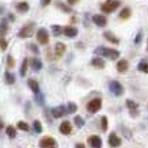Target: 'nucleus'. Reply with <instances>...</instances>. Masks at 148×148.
<instances>
[{
    "instance_id": "f257e3e1",
    "label": "nucleus",
    "mask_w": 148,
    "mask_h": 148,
    "mask_svg": "<svg viewBox=\"0 0 148 148\" xmlns=\"http://www.w3.org/2000/svg\"><path fill=\"white\" fill-rule=\"evenodd\" d=\"M95 53L99 54V56H105V57L110 58V60H116V58L120 57V52L116 49H112V48H98V49L95 50Z\"/></svg>"
},
{
    "instance_id": "f03ea898",
    "label": "nucleus",
    "mask_w": 148,
    "mask_h": 148,
    "mask_svg": "<svg viewBox=\"0 0 148 148\" xmlns=\"http://www.w3.org/2000/svg\"><path fill=\"white\" fill-rule=\"evenodd\" d=\"M121 4V1L120 0H108V1H105L102 5H101V10H102L103 12H113V11H116L118 7Z\"/></svg>"
},
{
    "instance_id": "7ed1b4c3",
    "label": "nucleus",
    "mask_w": 148,
    "mask_h": 148,
    "mask_svg": "<svg viewBox=\"0 0 148 148\" xmlns=\"http://www.w3.org/2000/svg\"><path fill=\"white\" fill-rule=\"evenodd\" d=\"M34 27H36V23L34 22H30L27 23L26 26H23L18 33V37L19 38H29L34 34Z\"/></svg>"
},
{
    "instance_id": "20e7f679",
    "label": "nucleus",
    "mask_w": 148,
    "mask_h": 148,
    "mask_svg": "<svg viewBox=\"0 0 148 148\" xmlns=\"http://www.w3.org/2000/svg\"><path fill=\"white\" fill-rule=\"evenodd\" d=\"M37 40L42 45H46L49 42V34H48V30H46L45 27L38 29V32H37Z\"/></svg>"
},
{
    "instance_id": "39448f33",
    "label": "nucleus",
    "mask_w": 148,
    "mask_h": 148,
    "mask_svg": "<svg viewBox=\"0 0 148 148\" xmlns=\"http://www.w3.org/2000/svg\"><path fill=\"white\" fill-rule=\"evenodd\" d=\"M40 147L41 148H57V144H56L53 137L46 136V137H42L40 140Z\"/></svg>"
},
{
    "instance_id": "423d86ee",
    "label": "nucleus",
    "mask_w": 148,
    "mask_h": 148,
    "mask_svg": "<svg viewBox=\"0 0 148 148\" xmlns=\"http://www.w3.org/2000/svg\"><path fill=\"white\" fill-rule=\"evenodd\" d=\"M101 106H102V101H101L99 98H94L88 102V105H87V110H88L90 113H97L99 109H101Z\"/></svg>"
},
{
    "instance_id": "0eeeda50",
    "label": "nucleus",
    "mask_w": 148,
    "mask_h": 148,
    "mask_svg": "<svg viewBox=\"0 0 148 148\" xmlns=\"http://www.w3.org/2000/svg\"><path fill=\"white\" fill-rule=\"evenodd\" d=\"M109 87H110V91H112L114 95H117V97H120V95L124 94V87H122L118 82L113 80L110 82V84H109Z\"/></svg>"
},
{
    "instance_id": "6e6552de",
    "label": "nucleus",
    "mask_w": 148,
    "mask_h": 148,
    "mask_svg": "<svg viewBox=\"0 0 148 148\" xmlns=\"http://www.w3.org/2000/svg\"><path fill=\"white\" fill-rule=\"evenodd\" d=\"M109 145H110V147H114V148L120 147V145H121V139H120L116 133H110V136H109Z\"/></svg>"
},
{
    "instance_id": "1a4fd4ad",
    "label": "nucleus",
    "mask_w": 148,
    "mask_h": 148,
    "mask_svg": "<svg viewBox=\"0 0 148 148\" xmlns=\"http://www.w3.org/2000/svg\"><path fill=\"white\" fill-rule=\"evenodd\" d=\"M88 144L92 148H101L102 147V140L99 136H90L88 137Z\"/></svg>"
},
{
    "instance_id": "9d476101",
    "label": "nucleus",
    "mask_w": 148,
    "mask_h": 148,
    "mask_svg": "<svg viewBox=\"0 0 148 148\" xmlns=\"http://www.w3.org/2000/svg\"><path fill=\"white\" fill-rule=\"evenodd\" d=\"M92 22H94L97 26L103 27V26H106V23H108V19L105 18L103 15H94V16H92Z\"/></svg>"
},
{
    "instance_id": "9b49d317",
    "label": "nucleus",
    "mask_w": 148,
    "mask_h": 148,
    "mask_svg": "<svg viewBox=\"0 0 148 148\" xmlns=\"http://www.w3.org/2000/svg\"><path fill=\"white\" fill-rule=\"evenodd\" d=\"M63 33L67 37H69V38H75L77 36V29L73 26H67V27H64Z\"/></svg>"
},
{
    "instance_id": "f8f14e48",
    "label": "nucleus",
    "mask_w": 148,
    "mask_h": 148,
    "mask_svg": "<svg viewBox=\"0 0 148 148\" xmlns=\"http://www.w3.org/2000/svg\"><path fill=\"white\" fill-rule=\"evenodd\" d=\"M65 113H67V110H65L64 106H58V108L52 109V114H53L54 118H60V117H63Z\"/></svg>"
},
{
    "instance_id": "ddd939ff",
    "label": "nucleus",
    "mask_w": 148,
    "mask_h": 148,
    "mask_svg": "<svg viewBox=\"0 0 148 148\" xmlns=\"http://www.w3.org/2000/svg\"><path fill=\"white\" fill-rule=\"evenodd\" d=\"M65 52V45H64L63 42H57L56 46H54V54L57 56V57H61Z\"/></svg>"
},
{
    "instance_id": "4468645a",
    "label": "nucleus",
    "mask_w": 148,
    "mask_h": 148,
    "mask_svg": "<svg viewBox=\"0 0 148 148\" xmlns=\"http://www.w3.org/2000/svg\"><path fill=\"white\" fill-rule=\"evenodd\" d=\"M71 130H72V126H71L69 122L68 121L61 122V125H60V132H61L63 135H69V133H71Z\"/></svg>"
},
{
    "instance_id": "2eb2a0df",
    "label": "nucleus",
    "mask_w": 148,
    "mask_h": 148,
    "mask_svg": "<svg viewBox=\"0 0 148 148\" xmlns=\"http://www.w3.org/2000/svg\"><path fill=\"white\" fill-rule=\"evenodd\" d=\"M27 84H29V87H30V90L34 92V94H40V86H38V83H37V80H34V79H29V82H27Z\"/></svg>"
},
{
    "instance_id": "dca6fc26",
    "label": "nucleus",
    "mask_w": 148,
    "mask_h": 148,
    "mask_svg": "<svg viewBox=\"0 0 148 148\" xmlns=\"http://www.w3.org/2000/svg\"><path fill=\"white\" fill-rule=\"evenodd\" d=\"M128 61L126 60H120L118 63H117V71L120 72V73H124V72L128 71Z\"/></svg>"
},
{
    "instance_id": "f3484780",
    "label": "nucleus",
    "mask_w": 148,
    "mask_h": 148,
    "mask_svg": "<svg viewBox=\"0 0 148 148\" xmlns=\"http://www.w3.org/2000/svg\"><path fill=\"white\" fill-rule=\"evenodd\" d=\"M16 10H18V12H27L29 10H30V5L27 4L26 1H21V3H18L16 4Z\"/></svg>"
},
{
    "instance_id": "a211bd4d",
    "label": "nucleus",
    "mask_w": 148,
    "mask_h": 148,
    "mask_svg": "<svg viewBox=\"0 0 148 148\" xmlns=\"http://www.w3.org/2000/svg\"><path fill=\"white\" fill-rule=\"evenodd\" d=\"M32 68L34 69L36 72H38V71H41V68H42V63H41V60L40 58H33L32 60Z\"/></svg>"
},
{
    "instance_id": "6ab92c4d",
    "label": "nucleus",
    "mask_w": 148,
    "mask_h": 148,
    "mask_svg": "<svg viewBox=\"0 0 148 148\" xmlns=\"http://www.w3.org/2000/svg\"><path fill=\"white\" fill-rule=\"evenodd\" d=\"M7 30H8V23H7L5 19H3L1 23H0V37H4V34L7 33Z\"/></svg>"
},
{
    "instance_id": "aec40b11",
    "label": "nucleus",
    "mask_w": 148,
    "mask_h": 148,
    "mask_svg": "<svg viewBox=\"0 0 148 148\" xmlns=\"http://www.w3.org/2000/svg\"><path fill=\"white\" fill-rule=\"evenodd\" d=\"M91 64H92L94 67H97V68H105V61H103L102 58H99V57L92 58Z\"/></svg>"
},
{
    "instance_id": "412c9836",
    "label": "nucleus",
    "mask_w": 148,
    "mask_h": 148,
    "mask_svg": "<svg viewBox=\"0 0 148 148\" xmlns=\"http://www.w3.org/2000/svg\"><path fill=\"white\" fill-rule=\"evenodd\" d=\"M103 36H105V38H106V40L110 41V42H113V44H118V42H120V40H118L117 37L113 36L110 32H106L105 34H103Z\"/></svg>"
},
{
    "instance_id": "4be33fe9",
    "label": "nucleus",
    "mask_w": 148,
    "mask_h": 148,
    "mask_svg": "<svg viewBox=\"0 0 148 148\" xmlns=\"http://www.w3.org/2000/svg\"><path fill=\"white\" fill-rule=\"evenodd\" d=\"M4 79H5V83H7V84H12L14 82H15V76L8 71L4 73Z\"/></svg>"
},
{
    "instance_id": "5701e85b",
    "label": "nucleus",
    "mask_w": 148,
    "mask_h": 148,
    "mask_svg": "<svg viewBox=\"0 0 148 148\" xmlns=\"http://www.w3.org/2000/svg\"><path fill=\"white\" fill-rule=\"evenodd\" d=\"M27 65H29V60L27 58H25L22 63V67H21V71H19V73H21V76H25L27 72Z\"/></svg>"
},
{
    "instance_id": "b1692460",
    "label": "nucleus",
    "mask_w": 148,
    "mask_h": 148,
    "mask_svg": "<svg viewBox=\"0 0 148 148\" xmlns=\"http://www.w3.org/2000/svg\"><path fill=\"white\" fill-rule=\"evenodd\" d=\"M5 132H7V136H8L10 139H14L15 136H16V130H15V128L14 126H7V129H5Z\"/></svg>"
},
{
    "instance_id": "393cba45",
    "label": "nucleus",
    "mask_w": 148,
    "mask_h": 148,
    "mask_svg": "<svg viewBox=\"0 0 148 148\" xmlns=\"http://www.w3.org/2000/svg\"><path fill=\"white\" fill-rule=\"evenodd\" d=\"M129 16H130V8H128V7L124 8L121 12H120V18L121 19H128Z\"/></svg>"
},
{
    "instance_id": "a878e982",
    "label": "nucleus",
    "mask_w": 148,
    "mask_h": 148,
    "mask_svg": "<svg viewBox=\"0 0 148 148\" xmlns=\"http://www.w3.org/2000/svg\"><path fill=\"white\" fill-rule=\"evenodd\" d=\"M33 128H34V132H36V133H41V132H42V125H41V122L38 121V120H36V121H34Z\"/></svg>"
},
{
    "instance_id": "bb28decb",
    "label": "nucleus",
    "mask_w": 148,
    "mask_h": 148,
    "mask_svg": "<svg viewBox=\"0 0 148 148\" xmlns=\"http://www.w3.org/2000/svg\"><path fill=\"white\" fill-rule=\"evenodd\" d=\"M73 121H75V124H76L77 128H82V126L84 125V120H83L80 116H76L75 118H73Z\"/></svg>"
},
{
    "instance_id": "cd10ccee",
    "label": "nucleus",
    "mask_w": 148,
    "mask_h": 148,
    "mask_svg": "<svg viewBox=\"0 0 148 148\" xmlns=\"http://www.w3.org/2000/svg\"><path fill=\"white\" fill-rule=\"evenodd\" d=\"M139 71L141 72H145V73H148V63H145V61H141V63L139 64Z\"/></svg>"
},
{
    "instance_id": "c85d7f7f",
    "label": "nucleus",
    "mask_w": 148,
    "mask_h": 148,
    "mask_svg": "<svg viewBox=\"0 0 148 148\" xmlns=\"http://www.w3.org/2000/svg\"><path fill=\"white\" fill-rule=\"evenodd\" d=\"M77 110V106L75 105L73 102H69L68 103V106H67V112L68 113H75Z\"/></svg>"
},
{
    "instance_id": "c756f323",
    "label": "nucleus",
    "mask_w": 148,
    "mask_h": 148,
    "mask_svg": "<svg viewBox=\"0 0 148 148\" xmlns=\"http://www.w3.org/2000/svg\"><path fill=\"white\" fill-rule=\"evenodd\" d=\"M63 30H64V29H61V27L57 26V25H53V26H52V32H53L54 36H60Z\"/></svg>"
},
{
    "instance_id": "7c9ffc66",
    "label": "nucleus",
    "mask_w": 148,
    "mask_h": 148,
    "mask_svg": "<svg viewBox=\"0 0 148 148\" xmlns=\"http://www.w3.org/2000/svg\"><path fill=\"white\" fill-rule=\"evenodd\" d=\"M126 106H128L130 110H135V109H137V103H135L133 101L128 99V101H126Z\"/></svg>"
},
{
    "instance_id": "2f4dec72",
    "label": "nucleus",
    "mask_w": 148,
    "mask_h": 148,
    "mask_svg": "<svg viewBox=\"0 0 148 148\" xmlns=\"http://www.w3.org/2000/svg\"><path fill=\"white\" fill-rule=\"evenodd\" d=\"M18 128L21 130H29V129H30V128H29V125H27L25 121H19L18 122Z\"/></svg>"
},
{
    "instance_id": "473e14b6",
    "label": "nucleus",
    "mask_w": 148,
    "mask_h": 148,
    "mask_svg": "<svg viewBox=\"0 0 148 148\" xmlns=\"http://www.w3.org/2000/svg\"><path fill=\"white\" fill-rule=\"evenodd\" d=\"M7 44H8V42H7V41L3 38V37H0V49H1V50H5V49H7Z\"/></svg>"
},
{
    "instance_id": "72a5a7b5",
    "label": "nucleus",
    "mask_w": 148,
    "mask_h": 148,
    "mask_svg": "<svg viewBox=\"0 0 148 148\" xmlns=\"http://www.w3.org/2000/svg\"><path fill=\"white\" fill-rule=\"evenodd\" d=\"M14 64H15V61H14L12 56L10 54L8 57H7V67H8V68H12V67H14Z\"/></svg>"
},
{
    "instance_id": "f704fd0d",
    "label": "nucleus",
    "mask_w": 148,
    "mask_h": 148,
    "mask_svg": "<svg viewBox=\"0 0 148 148\" xmlns=\"http://www.w3.org/2000/svg\"><path fill=\"white\" fill-rule=\"evenodd\" d=\"M101 122H102V130H106V129H108V118H106L105 116L102 117Z\"/></svg>"
},
{
    "instance_id": "c9c22d12",
    "label": "nucleus",
    "mask_w": 148,
    "mask_h": 148,
    "mask_svg": "<svg viewBox=\"0 0 148 148\" xmlns=\"http://www.w3.org/2000/svg\"><path fill=\"white\" fill-rule=\"evenodd\" d=\"M57 7H60L61 10H64L65 12H71V8H69V7H67V5H64L63 3H57Z\"/></svg>"
},
{
    "instance_id": "e433bc0d",
    "label": "nucleus",
    "mask_w": 148,
    "mask_h": 148,
    "mask_svg": "<svg viewBox=\"0 0 148 148\" xmlns=\"http://www.w3.org/2000/svg\"><path fill=\"white\" fill-rule=\"evenodd\" d=\"M30 49H32V50H33V52H34V53H36V54H38V53H40V50H38V48H37V46L34 45V44H30Z\"/></svg>"
},
{
    "instance_id": "4c0bfd02",
    "label": "nucleus",
    "mask_w": 148,
    "mask_h": 148,
    "mask_svg": "<svg viewBox=\"0 0 148 148\" xmlns=\"http://www.w3.org/2000/svg\"><path fill=\"white\" fill-rule=\"evenodd\" d=\"M141 36H143V33L139 32V34H137V37H136V40H135V44H139L140 40H141Z\"/></svg>"
},
{
    "instance_id": "58836bf2",
    "label": "nucleus",
    "mask_w": 148,
    "mask_h": 148,
    "mask_svg": "<svg viewBox=\"0 0 148 148\" xmlns=\"http://www.w3.org/2000/svg\"><path fill=\"white\" fill-rule=\"evenodd\" d=\"M50 1H52V0H41V5H42V7H45V5L49 4Z\"/></svg>"
},
{
    "instance_id": "ea45409f",
    "label": "nucleus",
    "mask_w": 148,
    "mask_h": 148,
    "mask_svg": "<svg viewBox=\"0 0 148 148\" xmlns=\"http://www.w3.org/2000/svg\"><path fill=\"white\" fill-rule=\"evenodd\" d=\"M37 101H38V103H40V105H42V95H41V94L37 95Z\"/></svg>"
},
{
    "instance_id": "a19ab883",
    "label": "nucleus",
    "mask_w": 148,
    "mask_h": 148,
    "mask_svg": "<svg viewBox=\"0 0 148 148\" xmlns=\"http://www.w3.org/2000/svg\"><path fill=\"white\" fill-rule=\"evenodd\" d=\"M76 148H86V147H84V144H80V143H79V144H76Z\"/></svg>"
},
{
    "instance_id": "79ce46f5",
    "label": "nucleus",
    "mask_w": 148,
    "mask_h": 148,
    "mask_svg": "<svg viewBox=\"0 0 148 148\" xmlns=\"http://www.w3.org/2000/svg\"><path fill=\"white\" fill-rule=\"evenodd\" d=\"M77 0H68V3H69V4H73V3H76Z\"/></svg>"
},
{
    "instance_id": "37998d69",
    "label": "nucleus",
    "mask_w": 148,
    "mask_h": 148,
    "mask_svg": "<svg viewBox=\"0 0 148 148\" xmlns=\"http://www.w3.org/2000/svg\"><path fill=\"white\" fill-rule=\"evenodd\" d=\"M147 42H148V41H147ZM147 50H148V46H147Z\"/></svg>"
}]
</instances>
